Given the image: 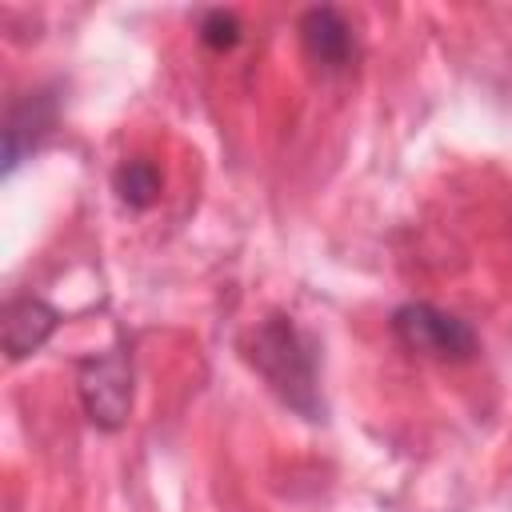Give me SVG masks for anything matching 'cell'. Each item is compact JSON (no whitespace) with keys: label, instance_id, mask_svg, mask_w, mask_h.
I'll return each instance as SVG.
<instances>
[{"label":"cell","instance_id":"cell-3","mask_svg":"<svg viewBox=\"0 0 512 512\" xmlns=\"http://www.w3.org/2000/svg\"><path fill=\"white\" fill-rule=\"evenodd\" d=\"M76 392L96 428H120L132 408V364L120 348L84 356L76 368Z\"/></svg>","mask_w":512,"mask_h":512},{"label":"cell","instance_id":"cell-6","mask_svg":"<svg viewBox=\"0 0 512 512\" xmlns=\"http://www.w3.org/2000/svg\"><path fill=\"white\" fill-rule=\"evenodd\" d=\"M60 328V312L40 296H16L4 308V352L8 360H24Z\"/></svg>","mask_w":512,"mask_h":512},{"label":"cell","instance_id":"cell-1","mask_svg":"<svg viewBox=\"0 0 512 512\" xmlns=\"http://www.w3.org/2000/svg\"><path fill=\"white\" fill-rule=\"evenodd\" d=\"M248 364L264 376V384L276 392L284 408H292L304 420H320V376H316V344L308 332L296 328L292 316H268L252 328L244 344Z\"/></svg>","mask_w":512,"mask_h":512},{"label":"cell","instance_id":"cell-4","mask_svg":"<svg viewBox=\"0 0 512 512\" xmlns=\"http://www.w3.org/2000/svg\"><path fill=\"white\" fill-rule=\"evenodd\" d=\"M56 116H60L56 88H36V92H24V96H16L8 104V120H4V172H16L20 160L44 144V136L56 128Z\"/></svg>","mask_w":512,"mask_h":512},{"label":"cell","instance_id":"cell-8","mask_svg":"<svg viewBox=\"0 0 512 512\" xmlns=\"http://www.w3.org/2000/svg\"><path fill=\"white\" fill-rule=\"evenodd\" d=\"M200 40L208 44V48H216V52H224V48H232L236 40H240V20L232 16V12H204V20H200Z\"/></svg>","mask_w":512,"mask_h":512},{"label":"cell","instance_id":"cell-5","mask_svg":"<svg viewBox=\"0 0 512 512\" xmlns=\"http://www.w3.org/2000/svg\"><path fill=\"white\" fill-rule=\"evenodd\" d=\"M304 56L324 72H344L356 60V32L336 8H308L300 16Z\"/></svg>","mask_w":512,"mask_h":512},{"label":"cell","instance_id":"cell-7","mask_svg":"<svg viewBox=\"0 0 512 512\" xmlns=\"http://www.w3.org/2000/svg\"><path fill=\"white\" fill-rule=\"evenodd\" d=\"M112 184H116V192H120V200L128 208H148L156 200V192H160V172H156L152 160H124L116 168Z\"/></svg>","mask_w":512,"mask_h":512},{"label":"cell","instance_id":"cell-2","mask_svg":"<svg viewBox=\"0 0 512 512\" xmlns=\"http://www.w3.org/2000/svg\"><path fill=\"white\" fill-rule=\"evenodd\" d=\"M392 332L408 352L432 356V360H468L476 356L480 340L468 320L436 308V304H404L392 312Z\"/></svg>","mask_w":512,"mask_h":512}]
</instances>
